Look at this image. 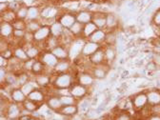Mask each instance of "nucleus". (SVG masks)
<instances>
[{
  "instance_id": "f257e3e1",
  "label": "nucleus",
  "mask_w": 160,
  "mask_h": 120,
  "mask_svg": "<svg viewBox=\"0 0 160 120\" xmlns=\"http://www.w3.org/2000/svg\"><path fill=\"white\" fill-rule=\"evenodd\" d=\"M75 82V73L64 72L52 75V86L55 89H70Z\"/></svg>"
},
{
  "instance_id": "f03ea898",
  "label": "nucleus",
  "mask_w": 160,
  "mask_h": 120,
  "mask_svg": "<svg viewBox=\"0 0 160 120\" xmlns=\"http://www.w3.org/2000/svg\"><path fill=\"white\" fill-rule=\"evenodd\" d=\"M97 80H95V78L92 76V74L89 72V71H81L78 72L77 73H75V82L81 84L83 86H85L86 88L92 90L96 83Z\"/></svg>"
},
{
  "instance_id": "7ed1b4c3",
  "label": "nucleus",
  "mask_w": 160,
  "mask_h": 120,
  "mask_svg": "<svg viewBox=\"0 0 160 120\" xmlns=\"http://www.w3.org/2000/svg\"><path fill=\"white\" fill-rule=\"evenodd\" d=\"M84 43H85V39L82 37H78V38H74L72 41V43L68 46L69 58L72 60V61L73 59L81 55V52H82Z\"/></svg>"
},
{
  "instance_id": "20e7f679",
  "label": "nucleus",
  "mask_w": 160,
  "mask_h": 120,
  "mask_svg": "<svg viewBox=\"0 0 160 120\" xmlns=\"http://www.w3.org/2000/svg\"><path fill=\"white\" fill-rule=\"evenodd\" d=\"M69 92H70V94L72 95L77 101L92 94V91L90 89L86 88L85 86L79 84L77 82H74L72 85V87L69 89Z\"/></svg>"
},
{
  "instance_id": "39448f33",
  "label": "nucleus",
  "mask_w": 160,
  "mask_h": 120,
  "mask_svg": "<svg viewBox=\"0 0 160 120\" xmlns=\"http://www.w3.org/2000/svg\"><path fill=\"white\" fill-rule=\"evenodd\" d=\"M131 103L132 106V109H134L136 112H139L143 108L147 107L149 105L148 103V98L146 94V91H142L140 92H137L132 96L131 99Z\"/></svg>"
},
{
  "instance_id": "423d86ee",
  "label": "nucleus",
  "mask_w": 160,
  "mask_h": 120,
  "mask_svg": "<svg viewBox=\"0 0 160 120\" xmlns=\"http://www.w3.org/2000/svg\"><path fill=\"white\" fill-rule=\"evenodd\" d=\"M57 21L61 24L65 29H70L72 24L76 21L75 20V14L74 12L65 10V11H60L59 15L57 16Z\"/></svg>"
},
{
  "instance_id": "0eeeda50",
  "label": "nucleus",
  "mask_w": 160,
  "mask_h": 120,
  "mask_svg": "<svg viewBox=\"0 0 160 120\" xmlns=\"http://www.w3.org/2000/svg\"><path fill=\"white\" fill-rule=\"evenodd\" d=\"M51 36V32H50V26L48 25H42L33 33V43L35 44H42V49H43V43Z\"/></svg>"
},
{
  "instance_id": "6e6552de",
  "label": "nucleus",
  "mask_w": 160,
  "mask_h": 120,
  "mask_svg": "<svg viewBox=\"0 0 160 120\" xmlns=\"http://www.w3.org/2000/svg\"><path fill=\"white\" fill-rule=\"evenodd\" d=\"M52 75L49 74V73H46V72H43V73H40V74L33 75L32 80L35 82V84L37 85L38 88H40V89H47V88L52 86Z\"/></svg>"
},
{
  "instance_id": "1a4fd4ad",
  "label": "nucleus",
  "mask_w": 160,
  "mask_h": 120,
  "mask_svg": "<svg viewBox=\"0 0 160 120\" xmlns=\"http://www.w3.org/2000/svg\"><path fill=\"white\" fill-rule=\"evenodd\" d=\"M111 67L109 65L102 64V65H98V66H92L89 72L92 74V76L95 78V80H103L107 77L109 72H110Z\"/></svg>"
},
{
  "instance_id": "9d476101",
  "label": "nucleus",
  "mask_w": 160,
  "mask_h": 120,
  "mask_svg": "<svg viewBox=\"0 0 160 120\" xmlns=\"http://www.w3.org/2000/svg\"><path fill=\"white\" fill-rule=\"evenodd\" d=\"M21 112V105L10 101L6 108L5 116L8 120H18Z\"/></svg>"
},
{
  "instance_id": "9b49d317",
  "label": "nucleus",
  "mask_w": 160,
  "mask_h": 120,
  "mask_svg": "<svg viewBox=\"0 0 160 120\" xmlns=\"http://www.w3.org/2000/svg\"><path fill=\"white\" fill-rule=\"evenodd\" d=\"M73 63L71 59L58 60L57 64L53 68V74L64 73V72H73Z\"/></svg>"
},
{
  "instance_id": "f8f14e48",
  "label": "nucleus",
  "mask_w": 160,
  "mask_h": 120,
  "mask_svg": "<svg viewBox=\"0 0 160 120\" xmlns=\"http://www.w3.org/2000/svg\"><path fill=\"white\" fill-rule=\"evenodd\" d=\"M38 59L46 66V68H51V69H53L58 62V59L50 51H42Z\"/></svg>"
},
{
  "instance_id": "ddd939ff",
  "label": "nucleus",
  "mask_w": 160,
  "mask_h": 120,
  "mask_svg": "<svg viewBox=\"0 0 160 120\" xmlns=\"http://www.w3.org/2000/svg\"><path fill=\"white\" fill-rule=\"evenodd\" d=\"M119 28H120V20L118 15L112 12H107L105 31H118Z\"/></svg>"
},
{
  "instance_id": "4468645a",
  "label": "nucleus",
  "mask_w": 160,
  "mask_h": 120,
  "mask_svg": "<svg viewBox=\"0 0 160 120\" xmlns=\"http://www.w3.org/2000/svg\"><path fill=\"white\" fill-rule=\"evenodd\" d=\"M45 104L49 109L52 110L55 112H58L60 111V109L63 107V105L61 103V100H60V97L56 94L47 95L46 100H45Z\"/></svg>"
},
{
  "instance_id": "2eb2a0df",
  "label": "nucleus",
  "mask_w": 160,
  "mask_h": 120,
  "mask_svg": "<svg viewBox=\"0 0 160 120\" xmlns=\"http://www.w3.org/2000/svg\"><path fill=\"white\" fill-rule=\"evenodd\" d=\"M92 22L96 26L99 30L106 29V12L102 11H96L92 12Z\"/></svg>"
},
{
  "instance_id": "dca6fc26",
  "label": "nucleus",
  "mask_w": 160,
  "mask_h": 120,
  "mask_svg": "<svg viewBox=\"0 0 160 120\" xmlns=\"http://www.w3.org/2000/svg\"><path fill=\"white\" fill-rule=\"evenodd\" d=\"M74 14H75V20L77 22L81 23L82 25L92 22V12L91 11H88L85 9H79L77 12H74Z\"/></svg>"
},
{
  "instance_id": "f3484780",
  "label": "nucleus",
  "mask_w": 160,
  "mask_h": 120,
  "mask_svg": "<svg viewBox=\"0 0 160 120\" xmlns=\"http://www.w3.org/2000/svg\"><path fill=\"white\" fill-rule=\"evenodd\" d=\"M13 27L12 23L5 22V21H0V37L8 40L11 42L12 39V33H13Z\"/></svg>"
},
{
  "instance_id": "a211bd4d",
  "label": "nucleus",
  "mask_w": 160,
  "mask_h": 120,
  "mask_svg": "<svg viewBox=\"0 0 160 120\" xmlns=\"http://www.w3.org/2000/svg\"><path fill=\"white\" fill-rule=\"evenodd\" d=\"M102 45L94 43L92 41H90V40H85L84 46L82 48V52H81V56L85 57V58H89L92 53H94L99 48H101Z\"/></svg>"
},
{
  "instance_id": "6ab92c4d",
  "label": "nucleus",
  "mask_w": 160,
  "mask_h": 120,
  "mask_svg": "<svg viewBox=\"0 0 160 120\" xmlns=\"http://www.w3.org/2000/svg\"><path fill=\"white\" fill-rule=\"evenodd\" d=\"M89 62L92 66H98V65H102L105 64V55H104V51L103 47L99 48L94 53H92L89 58Z\"/></svg>"
},
{
  "instance_id": "aec40b11",
  "label": "nucleus",
  "mask_w": 160,
  "mask_h": 120,
  "mask_svg": "<svg viewBox=\"0 0 160 120\" xmlns=\"http://www.w3.org/2000/svg\"><path fill=\"white\" fill-rule=\"evenodd\" d=\"M102 47H103V51H104L106 64L111 67L112 64L115 61L116 56H117L116 48H115V46H106V45H102Z\"/></svg>"
},
{
  "instance_id": "412c9836",
  "label": "nucleus",
  "mask_w": 160,
  "mask_h": 120,
  "mask_svg": "<svg viewBox=\"0 0 160 120\" xmlns=\"http://www.w3.org/2000/svg\"><path fill=\"white\" fill-rule=\"evenodd\" d=\"M46 93L45 92L40 89V88H37L35 90H33L28 96L27 98H29L32 101L37 103V104H41V103H45V100H46Z\"/></svg>"
},
{
  "instance_id": "4be33fe9",
  "label": "nucleus",
  "mask_w": 160,
  "mask_h": 120,
  "mask_svg": "<svg viewBox=\"0 0 160 120\" xmlns=\"http://www.w3.org/2000/svg\"><path fill=\"white\" fill-rule=\"evenodd\" d=\"M78 108V113L80 114H85L90 109H92V96L89 95L85 98H82L77 101L76 103Z\"/></svg>"
},
{
  "instance_id": "5701e85b",
  "label": "nucleus",
  "mask_w": 160,
  "mask_h": 120,
  "mask_svg": "<svg viewBox=\"0 0 160 120\" xmlns=\"http://www.w3.org/2000/svg\"><path fill=\"white\" fill-rule=\"evenodd\" d=\"M52 54L58 59V60H63V59H70L69 58V49L67 46L59 44L57 47H55L53 50L51 51Z\"/></svg>"
},
{
  "instance_id": "b1692460",
  "label": "nucleus",
  "mask_w": 160,
  "mask_h": 120,
  "mask_svg": "<svg viewBox=\"0 0 160 120\" xmlns=\"http://www.w3.org/2000/svg\"><path fill=\"white\" fill-rule=\"evenodd\" d=\"M10 97H11V101L17 103L19 105H21L27 98V96L23 93V92L20 88L12 89L10 92Z\"/></svg>"
},
{
  "instance_id": "393cba45",
  "label": "nucleus",
  "mask_w": 160,
  "mask_h": 120,
  "mask_svg": "<svg viewBox=\"0 0 160 120\" xmlns=\"http://www.w3.org/2000/svg\"><path fill=\"white\" fill-rule=\"evenodd\" d=\"M147 98H148V103L150 106L160 104V91L153 88L146 91Z\"/></svg>"
},
{
  "instance_id": "a878e982",
  "label": "nucleus",
  "mask_w": 160,
  "mask_h": 120,
  "mask_svg": "<svg viewBox=\"0 0 160 120\" xmlns=\"http://www.w3.org/2000/svg\"><path fill=\"white\" fill-rule=\"evenodd\" d=\"M57 113H59L60 115H62V116H64V117H67V118L72 117L73 115H75V114L78 113L77 105L74 104V105L63 106L61 109H60V111H59Z\"/></svg>"
},
{
  "instance_id": "bb28decb",
  "label": "nucleus",
  "mask_w": 160,
  "mask_h": 120,
  "mask_svg": "<svg viewBox=\"0 0 160 120\" xmlns=\"http://www.w3.org/2000/svg\"><path fill=\"white\" fill-rule=\"evenodd\" d=\"M105 36H106V31L105 30H99L97 29L91 36L88 40L90 41H92L94 43L103 45L104 41H105Z\"/></svg>"
},
{
  "instance_id": "cd10ccee",
  "label": "nucleus",
  "mask_w": 160,
  "mask_h": 120,
  "mask_svg": "<svg viewBox=\"0 0 160 120\" xmlns=\"http://www.w3.org/2000/svg\"><path fill=\"white\" fill-rule=\"evenodd\" d=\"M41 18V8L38 6L28 7V14L26 21L29 20H39Z\"/></svg>"
},
{
  "instance_id": "c85d7f7f",
  "label": "nucleus",
  "mask_w": 160,
  "mask_h": 120,
  "mask_svg": "<svg viewBox=\"0 0 160 120\" xmlns=\"http://www.w3.org/2000/svg\"><path fill=\"white\" fill-rule=\"evenodd\" d=\"M118 31H106L105 41L103 45L106 46H116Z\"/></svg>"
},
{
  "instance_id": "c756f323",
  "label": "nucleus",
  "mask_w": 160,
  "mask_h": 120,
  "mask_svg": "<svg viewBox=\"0 0 160 120\" xmlns=\"http://www.w3.org/2000/svg\"><path fill=\"white\" fill-rule=\"evenodd\" d=\"M64 31H65V28L61 24H60L57 20H56V21H54L52 25H50V32H51L52 36L60 38V37H61V35L63 34Z\"/></svg>"
},
{
  "instance_id": "7c9ffc66",
  "label": "nucleus",
  "mask_w": 160,
  "mask_h": 120,
  "mask_svg": "<svg viewBox=\"0 0 160 120\" xmlns=\"http://www.w3.org/2000/svg\"><path fill=\"white\" fill-rule=\"evenodd\" d=\"M60 44V40L57 37L54 36H50L46 41L43 43V51H52L55 47H57Z\"/></svg>"
},
{
  "instance_id": "2f4dec72",
  "label": "nucleus",
  "mask_w": 160,
  "mask_h": 120,
  "mask_svg": "<svg viewBox=\"0 0 160 120\" xmlns=\"http://www.w3.org/2000/svg\"><path fill=\"white\" fill-rule=\"evenodd\" d=\"M46 71V66L40 61L39 59H35L34 62L32 64V70H31V73L32 75H36V74H40V73H43Z\"/></svg>"
},
{
  "instance_id": "473e14b6",
  "label": "nucleus",
  "mask_w": 160,
  "mask_h": 120,
  "mask_svg": "<svg viewBox=\"0 0 160 120\" xmlns=\"http://www.w3.org/2000/svg\"><path fill=\"white\" fill-rule=\"evenodd\" d=\"M21 107L25 110H27L29 112L32 113L34 112H37L39 109H40V105L32 101V100H30L29 98H26L25 101L21 104Z\"/></svg>"
},
{
  "instance_id": "72a5a7b5",
  "label": "nucleus",
  "mask_w": 160,
  "mask_h": 120,
  "mask_svg": "<svg viewBox=\"0 0 160 120\" xmlns=\"http://www.w3.org/2000/svg\"><path fill=\"white\" fill-rule=\"evenodd\" d=\"M83 26L81 23H79L77 21H75L72 26L68 29L70 31V32L73 35L74 38H78V37H82V32H83Z\"/></svg>"
},
{
  "instance_id": "f704fd0d",
  "label": "nucleus",
  "mask_w": 160,
  "mask_h": 120,
  "mask_svg": "<svg viewBox=\"0 0 160 120\" xmlns=\"http://www.w3.org/2000/svg\"><path fill=\"white\" fill-rule=\"evenodd\" d=\"M97 30L96 26L92 23L90 22L88 24H85L83 26V32H82V38H84L85 40H88L90 38V36Z\"/></svg>"
},
{
  "instance_id": "c9c22d12",
  "label": "nucleus",
  "mask_w": 160,
  "mask_h": 120,
  "mask_svg": "<svg viewBox=\"0 0 160 120\" xmlns=\"http://www.w3.org/2000/svg\"><path fill=\"white\" fill-rule=\"evenodd\" d=\"M12 51H13V56L16 57L17 59H19L20 61L25 62L29 59L28 55L26 53V51L21 46H16L14 49H12Z\"/></svg>"
},
{
  "instance_id": "e433bc0d",
  "label": "nucleus",
  "mask_w": 160,
  "mask_h": 120,
  "mask_svg": "<svg viewBox=\"0 0 160 120\" xmlns=\"http://www.w3.org/2000/svg\"><path fill=\"white\" fill-rule=\"evenodd\" d=\"M16 13L11 10H7L4 12L0 14V21H5L9 23H12L14 20H16Z\"/></svg>"
},
{
  "instance_id": "4c0bfd02",
  "label": "nucleus",
  "mask_w": 160,
  "mask_h": 120,
  "mask_svg": "<svg viewBox=\"0 0 160 120\" xmlns=\"http://www.w3.org/2000/svg\"><path fill=\"white\" fill-rule=\"evenodd\" d=\"M30 73L31 72H20L17 73V87L20 88L22 85H24L25 83H27L28 81L32 79L31 76H30Z\"/></svg>"
},
{
  "instance_id": "58836bf2",
  "label": "nucleus",
  "mask_w": 160,
  "mask_h": 120,
  "mask_svg": "<svg viewBox=\"0 0 160 120\" xmlns=\"http://www.w3.org/2000/svg\"><path fill=\"white\" fill-rule=\"evenodd\" d=\"M26 31L32 33H34L42 26V22H40V20H29V21H26Z\"/></svg>"
},
{
  "instance_id": "ea45409f",
  "label": "nucleus",
  "mask_w": 160,
  "mask_h": 120,
  "mask_svg": "<svg viewBox=\"0 0 160 120\" xmlns=\"http://www.w3.org/2000/svg\"><path fill=\"white\" fill-rule=\"evenodd\" d=\"M37 85L35 84V82L33 81V80H30V81H28L27 83H25L24 85H22L21 87H20V89H21V91L23 92V93L28 96L33 90L37 89Z\"/></svg>"
},
{
  "instance_id": "a19ab883",
  "label": "nucleus",
  "mask_w": 160,
  "mask_h": 120,
  "mask_svg": "<svg viewBox=\"0 0 160 120\" xmlns=\"http://www.w3.org/2000/svg\"><path fill=\"white\" fill-rule=\"evenodd\" d=\"M60 100H61V103L63 106H69V105H74L77 103V100L71 95L70 93L68 94H63V95H60Z\"/></svg>"
},
{
  "instance_id": "79ce46f5",
  "label": "nucleus",
  "mask_w": 160,
  "mask_h": 120,
  "mask_svg": "<svg viewBox=\"0 0 160 120\" xmlns=\"http://www.w3.org/2000/svg\"><path fill=\"white\" fill-rule=\"evenodd\" d=\"M112 120H132V115L129 111H119L113 114Z\"/></svg>"
},
{
  "instance_id": "37998d69",
  "label": "nucleus",
  "mask_w": 160,
  "mask_h": 120,
  "mask_svg": "<svg viewBox=\"0 0 160 120\" xmlns=\"http://www.w3.org/2000/svg\"><path fill=\"white\" fill-rule=\"evenodd\" d=\"M16 13V18L17 19H21V20H26L27 19V14H28V7L25 5H22L20 7Z\"/></svg>"
},
{
  "instance_id": "c03bdc74",
  "label": "nucleus",
  "mask_w": 160,
  "mask_h": 120,
  "mask_svg": "<svg viewBox=\"0 0 160 120\" xmlns=\"http://www.w3.org/2000/svg\"><path fill=\"white\" fill-rule=\"evenodd\" d=\"M152 24L154 27L160 28V7L157 8L152 15Z\"/></svg>"
},
{
  "instance_id": "a18cd8bd",
  "label": "nucleus",
  "mask_w": 160,
  "mask_h": 120,
  "mask_svg": "<svg viewBox=\"0 0 160 120\" xmlns=\"http://www.w3.org/2000/svg\"><path fill=\"white\" fill-rule=\"evenodd\" d=\"M12 27L14 30H24L26 31V20H21V19H16L12 23Z\"/></svg>"
},
{
  "instance_id": "49530a36",
  "label": "nucleus",
  "mask_w": 160,
  "mask_h": 120,
  "mask_svg": "<svg viewBox=\"0 0 160 120\" xmlns=\"http://www.w3.org/2000/svg\"><path fill=\"white\" fill-rule=\"evenodd\" d=\"M158 67H159V65L156 62H154L153 60H151V61H149L147 63V65H146V71L152 73V72H155L158 70Z\"/></svg>"
},
{
  "instance_id": "de8ad7c7",
  "label": "nucleus",
  "mask_w": 160,
  "mask_h": 120,
  "mask_svg": "<svg viewBox=\"0 0 160 120\" xmlns=\"http://www.w3.org/2000/svg\"><path fill=\"white\" fill-rule=\"evenodd\" d=\"M128 100L126 98H121L117 102V105H116V108L119 110V111H128Z\"/></svg>"
},
{
  "instance_id": "09e8293b",
  "label": "nucleus",
  "mask_w": 160,
  "mask_h": 120,
  "mask_svg": "<svg viewBox=\"0 0 160 120\" xmlns=\"http://www.w3.org/2000/svg\"><path fill=\"white\" fill-rule=\"evenodd\" d=\"M21 6H22L21 3L18 2V1H12V2L8 3V10H11V11L16 12L17 10H18L20 7H21Z\"/></svg>"
},
{
  "instance_id": "8fccbe9b",
  "label": "nucleus",
  "mask_w": 160,
  "mask_h": 120,
  "mask_svg": "<svg viewBox=\"0 0 160 120\" xmlns=\"http://www.w3.org/2000/svg\"><path fill=\"white\" fill-rule=\"evenodd\" d=\"M35 59H28L27 61L23 62V71L24 72H31V70H32V64L34 62Z\"/></svg>"
},
{
  "instance_id": "3c124183",
  "label": "nucleus",
  "mask_w": 160,
  "mask_h": 120,
  "mask_svg": "<svg viewBox=\"0 0 160 120\" xmlns=\"http://www.w3.org/2000/svg\"><path fill=\"white\" fill-rule=\"evenodd\" d=\"M0 54H1L5 59L9 60V59H11V58L13 56V51H12V49L8 48V49H7V50H5L4 52H0Z\"/></svg>"
},
{
  "instance_id": "603ef678",
  "label": "nucleus",
  "mask_w": 160,
  "mask_h": 120,
  "mask_svg": "<svg viewBox=\"0 0 160 120\" xmlns=\"http://www.w3.org/2000/svg\"><path fill=\"white\" fill-rule=\"evenodd\" d=\"M150 108H151V113L152 114L160 115V104H156V105L150 106Z\"/></svg>"
},
{
  "instance_id": "864d4df0",
  "label": "nucleus",
  "mask_w": 160,
  "mask_h": 120,
  "mask_svg": "<svg viewBox=\"0 0 160 120\" xmlns=\"http://www.w3.org/2000/svg\"><path fill=\"white\" fill-rule=\"evenodd\" d=\"M8 65V60L5 59L1 54H0V68L1 69H6Z\"/></svg>"
},
{
  "instance_id": "5fc2aeb1",
  "label": "nucleus",
  "mask_w": 160,
  "mask_h": 120,
  "mask_svg": "<svg viewBox=\"0 0 160 120\" xmlns=\"http://www.w3.org/2000/svg\"><path fill=\"white\" fill-rule=\"evenodd\" d=\"M8 10V3L6 2H0V14Z\"/></svg>"
},
{
  "instance_id": "6e6d98bb",
  "label": "nucleus",
  "mask_w": 160,
  "mask_h": 120,
  "mask_svg": "<svg viewBox=\"0 0 160 120\" xmlns=\"http://www.w3.org/2000/svg\"><path fill=\"white\" fill-rule=\"evenodd\" d=\"M152 52L153 54L160 55V46H158V45H153L152 50Z\"/></svg>"
},
{
  "instance_id": "4d7b16f0",
  "label": "nucleus",
  "mask_w": 160,
  "mask_h": 120,
  "mask_svg": "<svg viewBox=\"0 0 160 120\" xmlns=\"http://www.w3.org/2000/svg\"><path fill=\"white\" fill-rule=\"evenodd\" d=\"M148 120H160V115L151 114V115H150V117L148 118Z\"/></svg>"
},
{
  "instance_id": "13d9d810",
  "label": "nucleus",
  "mask_w": 160,
  "mask_h": 120,
  "mask_svg": "<svg viewBox=\"0 0 160 120\" xmlns=\"http://www.w3.org/2000/svg\"><path fill=\"white\" fill-rule=\"evenodd\" d=\"M154 88L160 91V78H157V79H156L155 84H154Z\"/></svg>"
},
{
  "instance_id": "bf43d9fd",
  "label": "nucleus",
  "mask_w": 160,
  "mask_h": 120,
  "mask_svg": "<svg viewBox=\"0 0 160 120\" xmlns=\"http://www.w3.org/2000/svg\"><path fill=\"white\" fill-rule=\"evenodd\" d=\"M153 45H158V46H160V35H158L156 38H155V42L153 43ZM152 45V46H153Z\"/></svg>"
},
{
  "instance_id": "052dcab7",
  "label": "nucleus",
  "mask_w": 160,
  "mask_h": 120,
  "mask_svg": "<svg viewBox=\"0 0 160 120\" xmlns=\"http://www.w3.org/2000/svg\"><path fill=\"white\" fill-rule=\"evenodd\" d=\"M72 1H77V0H58V2H72Z\"/></svg>"
},
{
  "instance_id": "680f3d73",
  "label": "nucleus",
  "mask_w": 160,
  "mask_h": 120,
  "mask_svg": "<svg viewBox=\"0 0 160 120\" xmlns=\"http://www.w3.org/2000/svg\"><path fill=\"white\" fill-rule=\"evenodd\" d=\"M29 120H40V118H37V117H34V116L32 115V117H31Z\"/></svg>"
},
{
  "instance_id": "e2e57ef3",
  "label": "nucleus",
  "mask_w": 160,
  "mask_h": 120,
  "mask_svg": "<svg viewBox=\"0 0 160 120\" xmlns=\"http://www.w3.org/2000/svg\"><path fill=\"white\" fill-rule=\"evenodd\" d=\"M87 2H96V0H85Z\"/></svg>"
},
{
  "instance_id": "0e129e2a",
  "label": "nucleus",
  "mask_w": 160,
  "mask_h": 120,
  "mask_svg": "<svg viewBox=\"0 0 160 120\" xmlns=\"http://www.w3.org/2000/svg\"><path fill=\"white\" fill-rule=\"evenodd\" d=\"M0 120H8L7 118H4V119H0Z\"/></svg>"
},
{
  "instance_id": "69168bd1",
  "label": "nucleus",
  "mask_w": 160,
  "mask_h": 120,
  "mask_svg": "<svg viewBox=\"0 0 160 120\" xmlns=\"http://www.w3.org/2000/svg\"><path fill=\"white\" fill-rule=\"evenodd\" d=\"M104 120H110V119H106V118H104ZM111 120H112V119H111Z\"/></svg>"
},
{
  "instance_id": "338daca9",
  "label": "nucleus",
  "mask_w": 160,
  "mask_h": 120,
  "mask_svg": "<svg viewBox=\"0 0 160 120\" xmlns=\"http://www.w3.org/2000/svg\"><path fill=\"white\" fill-rule=\"evenodd\" d=\"M141 120H148V119H141Z\"/></svg>"
}]
</instances>
